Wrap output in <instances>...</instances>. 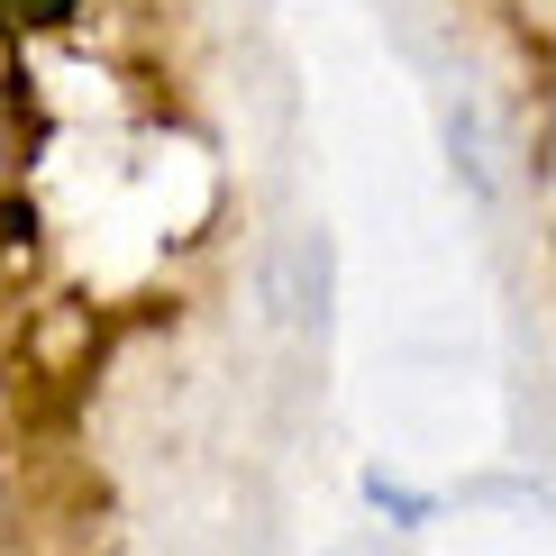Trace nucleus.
<instances>
[{"mask_svg":"<svg viewBox=\"0 0 556 556\" xmlns=\"http://www.w3.org/2000/svg\"><path fill=\"white\" fill-rule=\"evenodd\" d=\"M10 18H37V10H64V0H0Z\"/></svg>","mask_w":556,"mask_h":556,"instance_id":"f257e3e1","label":"nucleus"}]
</instances>
